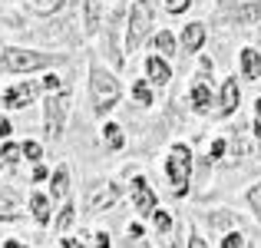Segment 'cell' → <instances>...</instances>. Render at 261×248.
I'll return each mask as SVG.
<instances>
[{"mask_svg":"<svg viewBox=\"0 0 261 248\" xmlns=\"http://www.w3.org/2000/svg\"><path fill=\"white\" fill-rule=\"evenodd\" d=\"M89 96H93V109L99 116H106V109H113L119 103V83L102 66H93V73H89Z\"/></svg>","mask_w":261,"mask_h":248,"instance_id":"1","label":"cell"},{"mask_svg":"<svg viewBox=\"0 0 261 248\" xmlns=\"http://www.w3.org/2000/svg\"><path fill=\"white\" fill-rule=\"evenodd\" d=\"M155 0H136L133 13H129V30H126V50H139V43L146 40L149 27H152Z\"/></svg>","mask_w":261,"mask_h":248,"instance_id":"2","label":"cell"},{"mask_svg":"<svg viewBox=\"0 0 261 248\" xmlns=\"http://www.w3.org/2000/svg\"><path fill=\"white\" fill-rule=\"evenodd\" d=\"M60 57H50V53H33V50H4L0 53V66L10 73H30L40 70V66L57 63Z\"/></svg>","mask_w":261,"mask_h":248,"instance_id":"3","label":"cell"},{"mask_svg":"<svg viewBox=\"0 0 261 248\" xmlns=\"http://www.w3.org/2000/svg\"><path fill=\"white\" fill-rule=\"evenodd\" d=\"M169 179L175 182V189L182 192V185H189V179H192V149L189 146H172V153H169Z\"/></svg>","mask_w":261,"mask_h":248,"instance_id":"4","label":"cell"},{"mask_svg":"<svg viewBox=\"0 0 261 248\" xmlns=\"http://www.w3.org/2000/svg\"><path fill=\"white\" fill-rule=\"evenodd\" d=\"M66 109H70V93H57L46 100V136H53V139H60L63 136V122H66Z\"/></svg>","mask_w":261,"mask_h":248,"instance_id":"5","label":"cell"},{"mask_svg":"<svg viewBox=\"0 0 261 248\" xmlns=\"http://www.w3.org/2000/svg\"><path fill=\"white\" fill-rule=\"evenodd\" d=\"M116 199H119V189H116L113 182H96L93 189L86 192V209L89 212H106L116 205Z\"/></svg>","mask_w":261,"mask_h":248,"instance_id":"6","label":"cell"},{"mask_svg":"<svg viewBox=\"0 0 261 248\" xmlns=\"http://www.w3.org/2000/svg\"><path fill=\"white\" fill-rule=\"evenodd\" d=\"M133 205H136V212L139 215H155V192L149 189V182L142 176H136L133 179Z\"/></svg>","mask_w":261,"mask_h":248,"instance_id":"7","label":"cell"},{"mask_svg":"<svg viewBox=\"0 0 261 248\" xmlns=\"http://www.w3.org/2000/svg\"><path fill=\"white\" fill-rule=\"evenodd\" d=\"M37 83H17V86H10L4 93V103L10 109H20V106H27V103H33V96H37Z\"/></svg>","mask_w":261,"mask_h":248,"instance_id":"8","label":"cell"},{"mask_svg":"<svg viewBox=\"0 0 261 248\" xmlns=\"http://www.w3.org/2000/svg\"><path fill=\"white\" fill-rule=\"evenodd\" d=\"M202 43H205V23H185V30H182V46L189 53H195V50H202Z\"/></svg>","mask_w":261,"mask_h":248,"instance_id":"9","label":"cell"},{"mask_svg":"<svg viewBox=\"0 0 261 248\" xmlns=\"http://www.w3.org/2000/svg\"><path fill=\"white\" fill-rule=\"evenodd\" d=\"M20 215V195L13 189L0 192V222H10V218Z\"/></svg>","mask_w":261,"mask_h":248,"instance_id":"10","label":"cell"},{"mask_svg":"<svg viewBox=\"0 0 261 248\" xmlns=\"http://www.w3.org/2000/svg\"><path fill=\"white\" fill-rule=\"evenodd\" d=\"M238 100H242V93H238V80H225V86H222V109H218V113H222V116L235 113Z\"/></svg>","mask_w":261,"mask_h":248,"instance_id":"11","label":"cell"},{"mask_svg":"<svg viewBox=\"0 0 261 248\" xmlns=\"http://www.w3.org/2000/svg\"><path fill=\"white\" fill-rule=\"evenodd\" d=\"M146 73H149V80L159 83V86H166V83L172 80V70H169V63H166V60H159V57H149V60H146Z\"/></svg>","mask_w":261,"mask_h":248,"instance_id":"12","label":"cell"},{"mask_svg":"<svg viewBox=\"0 0 261 248\" xmlns=\"http://www.w3.org/2000/svg\"><path fill=\"white\" fill-rule=\"evenodd\" d=\"M242 73L248 80H261V53L258 50H242Z\"/></svg>","mask_w":261,"mask_h":248,"instance_id":"13","label":"cell"},{"mask_svg":"<svg viewBox=\"0 0 261 248\" xmlns=\"http://www.w3.org/2000/svg\"><path fill=\"white\" fill-rule=\"evenodd\" d=\"M50 192H53V199H63L66 192H70V169H66V165H60V169L53 172V182H50Z\"/></svg>","mask_w":261,"mask_h":248,"instance_id":"14","label":"cell"},{"mask_svg":"<svg viewBox=\"0 0 261 248\" xmlns=\"http://www.w3.org/2000/svg\"><path fill=\"white\" fill-rule=\"evenodd\" d=\"M208 103H212V89L205 86V83H195V86H192V106H195L198 113H208Z\"/></svg>","mask_w":261,"mask_h":248,"instance_id":"15","label":"cell"},{"mask_svg":"<svg viewBox=\"0 0 261 248\" xmlns=\"http://www.w3.org/2000/svg\"><path fill=\"white\" fill-rule=\"evenodd\" d=\"M30 209H33V218H37L40 225L50 222V199H46V195H33L30 199Z\"/></svg>","mask_w":261,"mask_h":248,"instance_id":"16","label":"cell"},{"mask_svg":"<svg viewBox=\"0 0 261 248\" xmlns=\"http://www.w3.org/2000/svg\"><path fill=\"white\" fill-rule=\"evenodd\" d=\"M27 7H30L33 13H43V17H50V13H57L60 7H63V0H23Z\"/></svg>","mask_w":261,"mask_h":248,"instance_id":"17","label":"cell"},{"mask_svg":"<svg viewBox=\"0 0 261 248\" xmlns=\"http://www.w3.org/2000/svg\"><path fill=\"white\" fill-rule=\"evenodd\" d=\"M102 139H106L109 149H122V129L116 126V122H106V126H102Z\"/></svg>","mask_w":261,"mask_h":248,"instance_id":"18","label":"cell"},{"mask_svg":"<svg viewBox=\"0 0 261 248\" xmlns=\"http://www.w3.org/2000/svg\"><path fill=\"white\" fill-rule=\"evenodd\" d=\"M99 7L102 0H86V30L96 33V27H99Z\"/></svg>","mask_w":261,"mask_h":248,"instance_id":"19","label":"cell"},{"mask_svg":"<svg viewBox=\"0 0 261 248\" xmlns=\"http://www.w3.org/2000/svg\"><path fill=\"white\" fill-rule=\"evenodd\" d=\"M258 17H261V0H258V4H251V7H238V10H235L238 23H255Z\"/></svg>","mask_w":261,"mask_h":248,"instance_id":"20","label":"cell"},{"mask_svg":"<svg viewBox=\"0 0 261 248\" xmlns=\"http://www.w3.org/2000/svg\"><path fill=\"white\" fill-rule=\"evenodd\" d=\"M155 50H159V53H175V37L169 30H159V37H155Z\"/></svg>","mask_w":261,"mask_h":248,"instance_id":"21","label":"cell"},{"mask_svg":"<svg viewBox=\"0 0 261 248\" xmlns=\"http://www.w3.org/2000/svg\"><path fill=\"white\" fill-rule=\"evenodd\" d=\"M152 222H155V232H159V235H169V232H172V218H169L162 209H155Z\"/></svg>","mask_w":261,"mask_h":248,"instance_id":"22","label":"cell"},{"mask_svg":"<svg viewBox=\"0 0 261 248\" xmlns=\"http://www.w3.org/2000/svg\"><path fill=\"white\" fill-rule=\"evenodd\" d=\"M23 156H27L30 162H40V159H43V149H40V142L27 139V142H23Z\"/></svg>","mask_w":261,"mask_h":248,"instance_id":"23","label":"cell"},{"mask_svg":"<svg viewBox=\"0 0 261 248\" xmlns=\"http://www.w3.org/2000/svg\"><path fill=\"white\" fill-rule=\"evenodd\" d=\"M73 218H76V212H73V205H66V209L60 212V218H57V232H66L73 225Z\"/></svg>","mask_w":261,"mask_h":248,"instance_id":"24","label":"cell"},{"mask_svg":"<svg viewBox=\"0 0 261 248\" xmlns=\"http://www.w3.org/2000/svg\"><path fill=\"white\" fill-rule=\"evenodd\" d=\"M222 248H248V242H245L242 232H231V235L222 238Z\"/></svg>","mask_w":261,"mask_h":248,"instance_id":"25","label":"cell"},{"mask_svg":"<svg viewBox=\"0 0 261 248\" xmlns=\"http://www.w3.org/2000/svg\"><path fill=\"white\" fill-rule=\"evenodd\" d=\"M133 93H136V100H139L142 103V106H149V103H152V93H149V86H146V83H136V86H133Z\"/></svg>","mask_w":261,"mask_h":248,"instance_id":"26","label":"cell"},{"mask_svg":"<svg viewBox=\"0 0 261 248\" xmlns=\"http://www.w3.org/2000/svg\"><path fill=\"white\" fill-rule=\"evenodd\" d=\"M0 156H4V162H17L20 156H23V146H13V142H7Z\"/></svg>","mask_w":261,"mask_h":248,"instance_id":"27","label":"cell"},{"mask_svg":"<svg viewBox=\"0 0 261 248\" xmlns=\"http://www.w3.org/2000/svg\"><path fill=\"white\" fill-rule=\"evenodd\" d=\"M248 205H251V209H255V215L261 218V182H258L255 189L248 192Z\"/></svg>","mask_w":261,"mask_h":248,"instance_id":"28","label":"cell"},{"mask_svg":"<svg viewBox=\"0 0 261 248\" xmlns=\"http://www.w3.org/2000/svg\"><path fill=\"white\" fill-rule=\"evenodd\" d=\"M189 4L192 0H166V10L169 13H182V10H189Z\"/></svg>","mask_w":261,"mask_h":248,"instance_id":"29","label":"cell"},{"mask_svg":"<svg viewBox=\"0 0 261 248\" xmlns=\"http://www.w3.org/2000/svg\"><path fill=\"white\" fill-rule=\"evenodd\" d=\"M222 153H225V139H215V142H212V153H208V162H212V159H218Z\"/></svg>","mask_w":261,"mask_h":248,"instance_id":"30","label":"cell"},{"mask_svg":"<svg viewBox=\"0 0 261 248\" xmlns=\"http://www.w3.org/2000/svg\"><path fill=\"white\" fill-rule=\"evenodd\" d=\"M43 86L50 89L53 96H57V89H60V77H46V80H43Z\"/></svg>","mask_w":261,"mask_h":248,"instance_id":"31","label":"cell"},{"mask_svg":"<svg viewBox=\"0 0 261 248\" xmlns=\"http://www.w3.org/2000/svg\"><path fill=\"white\" fill-rule=\"evenodd\" d=\"M96 248H109V235H106V232H96Z\"/></svg>","mask_w":261,"mask_h":248,"instance_id":"32","label":"cell"},{"mask_svg":"<svg viewBox=\"0 0 261 248\" xmlns=\"http://www.w3.org/2000/svg\"><path fill=\"white\" fill-rule=\"evenodd\" d=\"M10 133H13V126H10V122L4 119V116H0V136H4V139H7V136H10Z\"/></svg>","mask_w":261,"mask_h":248,"instance_id":"33","label":"cell"},{"mask_svg":"<svg viewBox=\"0 0 261 248\" xmlns=\"http://www.w3.org/2000/svg\"><path fill=\"white\" fill-rule=\"evenodd\" d=\"M63 248H86V245L76 242V238H63Z\"/></svg>","mask_w":261,"mask_h":248,"instance_id":"34","label":"cell"},{"mask_svg":"<svg viewBox=\"0 0 261 248\" xmlns=\"http://www.w3.org/2000/svg\"><path fill=\"white\" fill-rule=\"evenodd\" d=\"M189 248H205V242H202L198 235H192V238H189Z\"/></svg>","mask_w":261,"mask_h":248,"instance_id":"35","label":"cell"},{"mask_svg":"<svg viewBox=\"0 0 261 248\" xmlns=\"http://www.w3.org/2000/svg\"><path fill=\"white\" fill-rule=\"evenodd\" d=\"M4 248H27V245H20V242H7Z\"/></svg>","mask_w":261,"mask_h":248,"instance_id":"36","label":"cell"},{"mask_svg":"<svg viewBox=\"0 0 261 248\" xmlns=\"http://www.w3.org/2000/svg\"><path fill=\"white\" fill-rule=\"evenodd\" d=\"M255 116H258V122H261V100L255 103Z\"/></svg>","mask_w":261,"mask_h":248,"instance_id":"37","label":"cell"},{"mask_svg":"<svg viewBox=\"0 0 261 248\" xmlns=\"http://www.w3.org/2000/svg\"><path fill=\"white\" fill-rule=\"evenodd\" d=\"M255 133H258V136H261V122H255Z\"/></svg>","mask_w":261,"mask_h":248,"instance_id":"38","label":"cell"},{"mask_svg":"<svg viewBox=\"0 0 261 248\" xmlns=\"http://www.w3.org/2000/svg\"><path fill=\"white\" fill-rule=\"evenodd\" d=\"M225 4H231V0H225ZM238 4H242V0H238ZM255 4H258V0H255Z\"/></svg>","mask_w":261,"mask_h":248,"instance_id":"39","label":"cell"},{"mask_svg":"<svg viewBox=\"0 0 261 248\" xmlns=\"http://www.w3.org/2000/svg\"><path fill=\"white\" fill-rule=\"evenodd\" d=\"M142 248H146V245H142Z\"/></svg>","mask_w":261,"mask_h":248,"instance_id":"40","label":"cell"}]
</instances>
